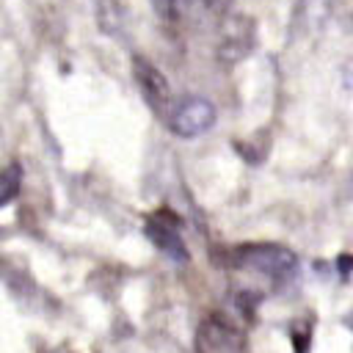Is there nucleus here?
<instances>
[{
	"instance_id": "obj_9",
	"label": "nucleus",
	"mask_w": 353,
	"mask_h": 353,
	"mask_svg": "<svg viewBox=\"0 0 353 353\" xmlns=\"http://www.w3.org/2000/svg\"><path fill=\"white\" fill-rule=\"evenodd\" d=\"M152 3V11L160 22L165 25H176L179 17H182V8H179V0H149Z\"/></svg>"
},
{
	"instance_id": "obj_3",
	"label": "nucleus",
	"mask_w": 353,
	"mask_h": 353,
	"mask_svg": "<svg viewBox=\"0 0 353 353\" xmlns=\"http://www.w3.org/2000/svg\"><path fill=\"white\" fill-rule=\"evenodd\" d=\"M146 237H149V240L157 245V251H163L171 262L185 265V262L190 259L188 245H185V240H182V234H179V218H176L174 212H168V210L154 212V215L146 221Z\"/></svg>"
},
{
	"instance_id": "obj_5",
	"label": "nucleus",
	"mask_w": 353,
	"mask_h": 353,
	"mask_svg": "<svg viewBox=\"0 0 353 353\" xmlns=\"http://www.w3.org/2000/svg\"><path fill=\"white\" fill-rule=\"evenodd\" d=\"M132 77H135V83H138L146 105L154 113L165 116L168 113V105H171V85H168L165 74L152 61H146L143 55H135L132 58Z\"/></svg>"
},
{
	"instance_id": "obj_2",
	"label": "nucleus",
	"mask_w": 353,
	"mask_h": 353,
	"mask_svg": "<svg viewBox=\"0 0 353 353\" xmlns=\"http://www.w3.org/2000/svg\"><path fill=\"white\" fill-rule=\"evenodd\" d=\"M218 113H215V105L204 97H188L182 99L171 116H168V127L174 135L179 138H196L201 132H207L212 124H215Z\"/></svg>"
},
{
	"instance_id": "obj_11",
	"label": "nucleus",
	"mask_w": 353,
	"mask_h": 353,
	"mask_svg": "<svg viewBox=\"0 0 353 353\" xmlns=\"http://www.w3.org/2000/svg\"><path fill=\"white\" fill-rule=\"evenodd\" d=\"M339 270L347 276L353 270V256H339Z\"/></svg>"
},
{
	"instance_id": "obj_4",
	"label": "nucleus",
	"mask_w": 353,
	"mask_h": 353,
	"mask_svg": "<svg viewBox=\"0 0 353 353\" xmlns=\"http://www.w3.org/2000/svg\"><path fill=\"white\" fill-rule=\"evenodd\" d=\"M256 41V25L251 17L245 14H234L229 19H223L221 25V39H218V58L226 63L240 61L243 55L251 52Z\"/></svg>"
},
{
	"instance_id": "obj_10",
	"label": "nucleus",
	"mask_w": 353,
	"mask_h": 353,
	"mask_svg": "<svg viewBox=\"0 0 353 353\" xmlns=\"http://www.w3.org/2000/svg\"><path fill=\"white\" fill-rule=\"evenodd\" d=\"M201 3H204V8H207L210 14H226L234 0H201Z\"/></svg>"
},
{
	"instance_id": "obj_7",
	"label": "nucleus",
	"mask_w": 353,
	"mask_h": 353,
	"mask_svg": "<svg viewBox=\"0 0 353 353\" xmlns=\"http://www.w3.org/2000/svg\"><path fill=\"white\" fill-rule=\"evenodd\" d=\"M19 188H22V168L19 163H8L0 179V204H11L19 196Z\"/></svg>"
},
{
	"instance_id": "obj_6",
	"label": "nucleus",
	"mask_w": 353,
	"mask_h": 353,
	"mask_svg": "<svg viewBox=\"0 0 353 353\" xmlns=\"http://www.w3.org/2000/svg\"><path fill=\"white\" fill-rule=\"evenodd\" d=\"M331 0H298L295 8V25H303L309 30H317L328 17Z\"/></svg>"
},
{
	"instance_id": "obj_1",
	"label": "nucleus",
	"mask_w": 353,
	"mask_h": 353,
	"mask_svg": "<svg viewBox=\"0 0 353 353\" xmlns=\"http://www.w3.org/2000/svg\"><path fill=\"white\" fill-rule=\"evenodd\" d=\"M232 265L248 268L254 273H262L273 284H284L298 273V256L273 243H254V245H240L232 251Z\"/></svg>"
},
{
	"instance_id": "obj_8",
	"label": "nucleus",
	"mask_w": 353,
	"mask_h": 353,
	"mask_svg": "<svg viewBox=\"0 0 353 353\" xmlns=\"http://www.w3.org/2000/svg\"><path fill=\"white\" fill-rule=\"evenodd\" d=\"M97 19H99V28L105 33H116L124 22V11L119 8L116 0H99V8H97Z\"/></svg>"
}]
</instances>
